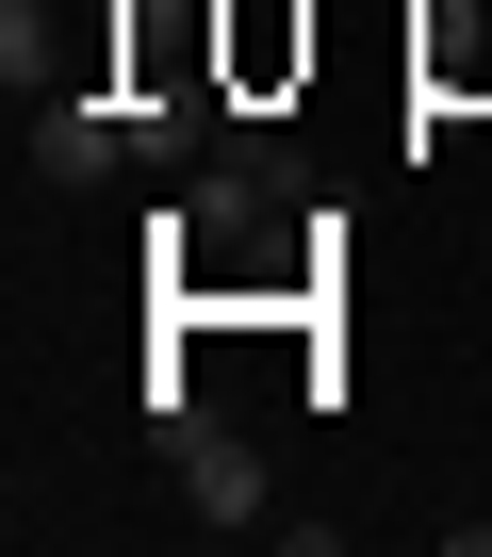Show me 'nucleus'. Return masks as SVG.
I'll return each instance as SVG.
<instances>
[{
  "label": "nucleus",
  "instance_id": "nucleus-1",
  "mask_svg": "<svg viewBox=\"0 0 492 557\" xmlns=\"http://www.w3.org/2000/svg\"><path fill=\"white\" fill-rule=\"evenodd\" d=\"M164 475H181V508H197L213 541H263V524H280L263 443H230V426H197V410H164Z\"/></svg>",
  "mask_w": 492,
  "mask_h": 557
},
{
  "label": "nucleus",
  "instance_id": "nucleus-2",
  "mask_svg": "<svg viewBox=\"0 0 492 557\" xmlns=\"http://www.w3.org/2000/svg\"><path fill=\"white\" fill-rule=\"evenodd\" d=\"M115 148H132V115H115V99H34V164H50V181H99Z\"/></svg>",
  "mask_w": 492,
  "mask_h": 557
}]
</instances>
